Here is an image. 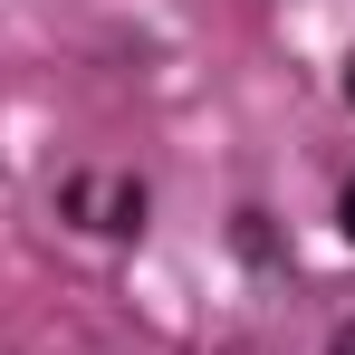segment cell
Instances as JSON below:
<instances>
[{
  "label": "cell",
  "instance_id": "obj_1",
  "mask_svg": "<svg viewBox=\"0 0 355 355\" xmlns=\"http://www.w3.org/2000/svg\"><path fill=\"white\" fill-rule=\"evenodd\" d=\"M336 231H346V240H355V182H346V202H336Z\"/></svg>",
  "mask_w": 355,
  "mask_h": 355
},
{
  "label": "cell",
  "instance_id": "obj_2",
  "mask_svg": "<svg viewBox=\"0 0 355 355\" xmlns=\"http://www.w3.org/2000/svg\"><path fill=\"white\" fill-rule=\"evenodd\" d=\"M336 355H355V327H346V336H336Z\"/></svg>",
  "mask_w": 355,
  "mask_h": 355
},
{
  "label": "cell",
  "instance_id": "obj_3",
  "mask_svg": "<svg viewBox=\"0 0 355 355\" xmlns=\"http://www.w3.org/2000/svg\"><path fill=\"white\" fill-rule=\"evenodd\" d=\"M346 96H355V58H346Z\"/></svg>",
  "mask_w": 355,
  "mask_h": 355
}]
</instances>
